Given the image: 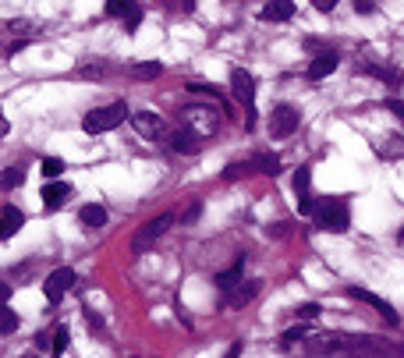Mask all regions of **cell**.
<instances>
[{
  "label": "cell",
  "instance_id": "obj_22",
  "mask_svg": "<svg viewBox=\"0 0 404 358\" xmlns=\"http://www.w3.org/2000/svg\"><path fill=\"white\" fill-rule=\"evenodd\" d=\"M18 323H22V319L15 316V309H8V305H4V312H0V333L11 337V333L18 330Z\"/></svg>",
  "mask_w": 404,
  "mask_h": 358
},
{
  "label": "cell",
  "instance_id": "obj_28",
  "mask_svg": "<svg viewBox=\"0 0 404 358\" xmlns=\"http://www.w3.org/2000/svg\"><path fill=\"white\" fill-rule=\"evenodd\" d=\"M383 106H386V110L397 117V121L404 125V99H393V96H390V99H383Z\"/></svg>",
  "mask_w": 404,
  "mask_h": 358
},
{
  "label": "cell",
  "instance_id": "obj_30",
  "mask_svg": "<svg viewBox=\"0 0 404 358\" xmlns=\"http://www.w3.org/2000/svg\"><path fill=\"white\" fill-rule=\"evenodd\" d=\"M316 209H319V206H316L309 195H302V199H298V213H316Z\"/></svg>",
  "mask_w": 404,
  "mask_h": 358
},
{
  "label": "cell",
  "instance_id": "obj_19",
  "mask_svg": "<svg viewBox=\"0 0 404 358\" xmlns=\"http://www.w3.org/2000/svg\"><path fill=\"white\" fill-rule=\"evenodd\" d=\"M106 15L110 18H132L135 15V4H132V0H110V4H106Z\"/></svg>",
  "mask_w": 404,
  "mask_h": 358
},
{
  "label": "cell",
  "instance_id": "obj_15",
  "mask_svg": "<svg viewBox=\"0 0 404 358\" xmlns=\"http://www.w3.org/2000/svg\"><path fill=\"white\" fill-rule=\"evenodd\" d=\"M64 199H71V185H64V181H50L43 188V206L46 209H61Z\"/></svg>",
  "mask_w": 404,
  "mask_h": 358
},
{
  "label": "cell",
  "instance_id": "obj_33",
  "mask_svg": "<svg viewBox=\"0 0 404 358\" xmlns=\"http://www.w3.org/2000/svg\"><path fill=\"white\" fill-rule=\"evenodd\" d=\"M139 22H142V11L135 8V15H132V18L125 22V29H128V32H135V25H139Z\"/></svg>",
  "mask_w": 404,
  "mask_h": 358
},
{
  "label": "cell",
  "instance_id": "obj_4",
  "mask_svg": "<svg viewBox=\"0 0 404 358\" xmlns=\"http://www.w3.org/2000/svg\"><path fill=\"white\" fill-rule=\"evenodd\" d=\"M316 223H319L323 230H330V234H344V230H348V223H351L348 202H344V199H326V202L316 209Z\"/></svg>",
  "mask_w": 404,
  "mask_h": 358
},
{
  "label": "cell",
  "instance_id": "obj_27",
  "mask_svg": "<svg viewBox=\"0 0 404 358\" xmlns=\"http://www.w3.org/2000/svg\"><path fill=\"white\" fill-rule=\"evenodd\" d=\"M295 316H298L302 323H309V319H316V316H319V305H316V302H309V305H298V309H295Z\"/></svg>",
  "mask_w": 404,
  "mask_h": 358
},
{
  "label": "cell",
  "instance_id": "obj_25",
  "mask_svg": "<svg viewBox=\"0 0 404 358\" xmlns=\"http://www.w3.org/2000/svg\"><path fill=\"white\" fill-rule=\"evenodd\" d=\"M25 185V170L22 167H8L4 170V188H22Z\"/></svg>",
  "mask_w": 404,
  "mask_h": 358
},
{
  "label": "cell",
  "instance_id": "obj_21",
  "mask_svg": "<svg viewBox=\"0 0 404 358\" xmlns=\"http://www.w3.org/2000/svg\"><path fill=\"white\" fill-rule=\"evenodd\" d=\"M160 71H163V68H160L156 61H142V64H132V68H128L132 78H156Z\"/></svg>",
  "mask_w": 404,
  "mask_h": 358
},
{
  "label": "cell",
  "instance_id": "obj_8",
  "mask_svg": "<svg viewBox=\"0 0 404 358\" xmlns=\"http://www.w3.org/2000/svg\"><path fill=\"white\" fill-rule=\"evenodd\" d=\"M344 294H348V298H355V302H365V305H372L390 326H397L400 319H397V312H393V305L386 302V298H379V294H372V291H365V287H348V291H344Z\"/></svg>",
  "mask_w": 404,
  "mask_h": 358
},
{
  "label": "cell",
  "instance_id": "obj_18",
  "mask_svg": "<svg viewBox=\"0 0 404 358\" xmlns=\"http://www.w3.org/2000/svg\"><path fill=\"white\" fill-rule=\"evenodd\" d=\"M249 163H252V167H259V174H270V177H277V174H280V160H277L273 153H259V156H252Z\"/></svg>",
  "mask_w": 404,
  "mask_h": 358
},
{
  "label": "cell",
  "instance_id": "obj_7",
  "mask_svg": "<svg viewBox=\"0 0 404 358\" xmlns=\"http://www.w3.org/2000/svg\"><path fill=\"white\" fill-rule=\"evenodd\" d=\"M75 280H78V277H75V270H71V266L53 270V273L43 280V294H46V302H50V305H57V302H61V298L75 287Z\"/></svg>",
  "mask_w": 404,
  "mask_h": 358
},
{
  "label": "cell",
  "instance_id": "obj_32",
  "mask_svg": "<svg viewBox=\"0 0 404 358\" xmlns=\"http://www.w3.org/2000/svg\"><path fill=\"white\" fill-rule=\"evenodd\" d=\"M312 8H316L319 15H330V11H333V0H316V4H312Z\"/></svg>",
  "mask_w": 404,
  "mask_h": 358
},
{
  "label": "cell",
  "instance_id": "obj_26",
  "mask_svg": "<svg viewBox=\"0 0 404 358\" xmlns=\"http://www.w3.org/2000/svg\"><path fill=\"white\" fill-rule=\"evenodd\" d=\"M305 333H309V326H305V323H298V326H291V330H287V333L280 337V344L287 347V344H295V340H305Z\"/></svg>",
  "mask_w": 404,
  "mask_h": 358
},
{
  "label": "cell",
  "instance_id": "obj_10",
  "mask_svg": "<svg viewBox=\"0 0 404 358\" xmlns=\"http://www.w3.org/2000/svg\"><path fill=\"white\" fill-rule=\"evenodd\" d=\"M167 142H170V149H174V153H188V156L202 149V139H199L192 128H174Z\"/></svg>",
  "mask_w": 404,
  "mask_h": 358
},
{
  "label": "cell",
  "instance_id": "obj_24",
  "mask_svg": "<svg viewBox=\"0 0 404 358\" xmlns=\"http://www.w3.org/2000/svg\"><path fill=\"white\" fill-rule=\"evenodd\" d=\"M68 351V326H57L53 330V347H50V354L57 358V354H64Z\"/></svg>",
  "mask_w": 404,
  "mask_h": 358
},
{
  "label": "cell",
  "instance_id": "obj_3",
  "mask_svg": "<svg viewBox=\"0 0 404 358\" xmlns=\"http://www.w3.org/2000/svg\"><path fill=\"white\" fill-rule=\"evenodd\" d=\"M230 92L245 103V128H256V78L245 68H230Z\"/></svg>",
  "mask_w": 404,
  "mask_h": 358
},
{
  "label": "cell",
  "instance_id": "obj_20",
  "mask_svg": "<svg viewBox=\"0 0 404 358\" xmlns=\"http://www.w3.org/2000/svg\"><path fill=\"white\" fill-rule=\"evenodd\" d=\"M291 185H295V195H298V199H302V195H309V185H312V170H309V167H298V170H295V181H291Z\"/></svg>",
  "mask_w": 404,
  "mask_h": 358
},
{
  "label": "cell",
  "instance_id": "obj_11",
  "mask_svg": "<svg viewBox=\"0 0 404 358\" xmlns=\"http://www.w3.org/2000/svg\"><path fill=\"white\" fill-rule=\"evenodd\" d=\"M25 227V213L18 209V206H4V209H0V237H4V242H8V237H15L18 230Z\"/></svg>",
  "mask_w": 404,
  "mask_h": 358
},
{
  "label": "cell",
  "instance_id": "obj_36",
  "mask_svg": "<svg viewBox=\"0 0 404 358\" xmlns=\"http://www.w3.org/2000/svg\"><path fill=\"white\" fill-rule=\"evenodd\" d=\"M22 358H29V354H22Z\"/></svg>",
  "mask_w": 404,
  "mask_h": 358
},
{
  "label": "cell",
  "instance_id": "obj_29",
  "mask_svg": "<svg viewBox=\"0 0 404 358\" xmlns=\"http://www.w3.org/2000/svg\"><path fill=\"white\" fill-rule=\"evenodd\" d=\"M249 167H252V163H230V167L223 170V181H235V177H242Z\"/></svg>",
  "mask_w": 404,
  "mask_h": 358
},
{
  "label": "cell",
  "instance_id": "obj_12",
  "mask_svg": "<svg viewBox=\"0 0 404 358\" xmlns=\"http://www.w3.org/2000/svg\"><path fill=\"white\" fill-rule=\"evenodd\" d=\"M242 273H245V256H238V259L230 263L227 270H220V273L213 277V284H216V287L227 294V291H235V287L242 284Z\"/></svg>",
  "mask_w": 404,
  "mask_h": 358
},
{
  "label": "cell",
  "instance_id": "obj_2",
  "mask_svg": "<svg viewBox=\"0 0 404 358\" xmlns=\"http://www.w3.org/2000/svg\"><path fill=\"white\" fill-rule=\"evenodd\" d=\"M170 223H174V213H156L153 220H146L142 227H135V234H132V256H146L160 237L170 230Z\"/></svg>",
  "mask_w": 404,
  "mask_h": 358
},
{
  "label": "cell",
  "instance_id": "obj_5",
  "mask_svg": "<svg viewBox=\"0 0 404 358\" xmlns=\"http://www.w3.org/2000/svg\"><path fill=\"white\" fill-rule=\"evenodd\" d=\"M181 128H192L199 139H206V135H213V132H216V117H213V110H209V106L192 103V106H185V110H181Z\"/></svg>",
  "mask_w": 404,
  "mask_h": 358
},
{
  "label": "cell",
  "instance_id": "obj_23",
  "mask_svg": "<svg viewBox=\"0 0 404 358\" xmlns=\"http://www.w3.org/2000/svg\"><path fill=\"white\" fill-rule=\"evenodd\" d=\"M39 170H43V177H50V181H57V177H61V170H64V160H57V156H46Z\"/></svg>",
  "mask_w": 404,
  "mask_h": 358
},
{
  "label": "cell",
  "instance_id": "obj_9",
  "mask_svg": "<svg viewBox=\"0 0 404 358\" xmlns=\"http://www.w3.org/2000/svg\"><path fill=\"white\" fill-rule=\"evenodd\" d=\"M337 64H340V57H337L333 50H323V53H316L312 61H309V78H312V82H319V78L333 75V71H337Z\"/></svg>",
  "mask_w": 404,
  "mask_h": 358
},
{
  "label": "cell",
  "instance_id": "obj_16",
  "mask_svg": "<svg viewBox=\"0 0 404 358\" xmlns=\"http://www.w3.org/2000/svg\"><path fill=\"white\" fill-rule=\"evenodd\" d=\"M291 15H295V4H291V0H273V4H266V8L259 11L263 22H287Z\"/></svg>",
  "mask_w": 404,
  "mask_h": 358
},
{
  "label": "cell",
  "instance_id": "obj_1",
  "mask_svg": "<svg viewBox=\"0 0 404 358\" xmlns=\"http://www.w3.org/2000/svg\"><path fill=\"white\" fill-rule=\"evenodd\" d=\"M128 121V103H106V106H96V110H89L85 117H82V128L89 132V135H103V132H113L118 125H125Z\"/></svg>",
  "mask_w": 404,
  "mask_h": 358
},
{
  "label": "cell",
  "instance_id": "obj_6",
  "mask_svg": "<svg viewBox=\"0 0 404 358\" xmlns=\"http://www.w3.org/2000/svg\"><path fill=\"white\" fill-rule=\"evenodd\" d=\"M298 110L291 106V103H280V106H273V113H270V135L273 139H287V135H295L298 132Z\"/></svg>",
  "mask_w": 404,
  "mask_h": 358
},
{
  "label": "cell",
  "instance_id": "obj_34",
  "mask_svg": "<svg viewBox=\"0 0 404 358\" xmlns=\"http://www.w3.org/2000/svg\"><path fill=\"white\" fill-rule=\"evenodd\" d=\"M223 358H242V340H235V344H230Z\"/></svg>",
  "mask_w": 404,
  "mask_h": 358
},
{
  "label": "cell",
  "instance_id": "obj_17",
  "mask_svg": "<svg viewBox=\"0 0 404 358\" xmlns=\"http://www.w3.org/2000/svg\"><path fill=\"white\" fill-rule=\"evenodd\" d=\"M78 220H82L85 227H103V223H106V209H103L99 202H85V206L78 209Z\"/></svg>",
  "mask_w": 404,
  "mask_h": 358
},
{
  "label": "cell",
  "instance_id": "obj_14",
  "mask_svg": "<svg viewBox=\"0 0 404 358\" xmlns=\"http://www.w3.org/2000/svg\"><path fill=\"white\" fill-rule=\"evenodd\" d=\"M132 125H135L142 135H149V139H156V135L163 132L160 113H153V110H139V113H132Z\"/></svg>",
  "mask_w": 404,
  "mask_h": 358
},
{
  "label": "cell",
  "instance_id": "obj_31",
  "mask_svg": "<svg viewBox=\"0 0 404 358\" xmlns=\"http://www.w3.org/2000/svg\"><path fill=\"white\" fill-rule=\"evenodd\" d=\"M199 213H202V202H192V206L185 209V223H192V220H199Z\"/></svg>",
  "mask_w": 404,
  "mask_h": 358
},
{
  "label": "cell",
  "instance_id": "obj_35",
  "mask_svg": "<svg viewBox=\"0 0 404 358\" xmlns=\"http://www.w3.org/2000/svg\"><path fill=\"white\" fill-rule=\"evenodd\" d=\"M358 8V15H372L376 11V4H365V0H362V4H355Z\"/></svg>",
  "mask_w": 404,
  "mask_h": 358
},
{
  "label": "cell",
  "instance_id": "obj_13",
  "mask_svg": "<svg viewBox=\"0 0 404 358\" xmlns=\"http://www.w3.org/2000/svg\"><path fill=\"white\" fill-rule=\"evenodd\" d=\"M259 287H263V280H249L245 287L238 284L235 291H227V298H223V305H227V309H242V305H249L252 298L259 294Z\"/></svg>",
  "mask_w": 404,
  "mask_h": 358
}]
</instances>
